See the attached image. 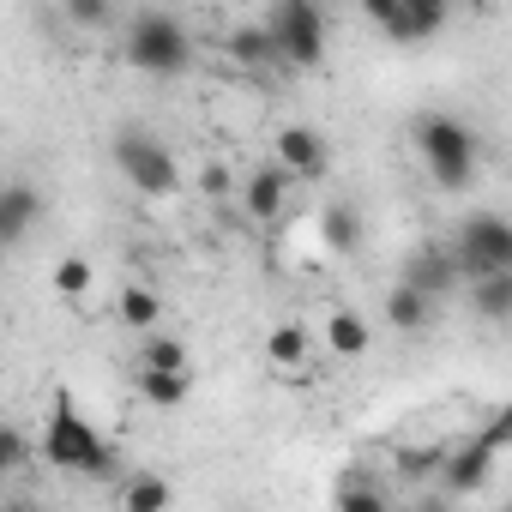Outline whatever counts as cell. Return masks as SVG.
<instances>
[{
	"instance_id": "4",
	"label": "cell",
	"mask_w": 512,
	"mask_h": 512,
	"mask_svg": "<svg viewBox=\"0 0 512 512\" xmlns=\"http://www.w3.org/2000/svg\"><path fill=\"white\" fill-rule=\"evenodd\" d=\"M115 169H121L145 199L181 193V163H175V151H169L157 133H145V127H121V133H115Z\"/></svg>"
},
{
	"instance_id": "5",
	"label": "cell",
	"mask_w": 512,
	"mask_h": 512,
	"mask_svg": "<svg viewBox=\"0 0 512 512\" xmlns=\"http://www.w3.org/2000/svg\"><path fill=\"white\" fill-rule=\"evenodd\" d=\"M452 247H458L464 284L494 278V272H512V217H500V211H470Z\"/></svg>"
},
{
	"instance_id": "6",
	"label": "cell",
	"mask_w": 512,
	"mask_h": 512,
	"mask_svg": "<svg viewBox=\"0 0 512 512\" xmlns=\"http://www.w3.org/2000/svg\"><path fill=\"white\" fill-rule=\"evenodd\" d=\"M272 43L284 67H320L326 61V13L320 0H278L272 7Z\"/></svg>"
},
{
	"instance_id": "14",
	"label": "cell",
	"mask_w": 512,
	"mask_h": 512,
	"mask_svg": "<svg viewBox=\"0 0 512 512\" xmlns=\"http://www.w3.org/2000/svg\"><path fill=\"white\" fill-rule=\"evenodd\" d=\"M320 241H326L332 253H356V247H362V211L344 205V199L326 205V211H320Z\"/></svg>"
},
{
	"instance_id": "12",
	"label": "cell",
	"mask_w": 512,
	"mask_h": 512,
	"mask_svg": "<svg viewBox=\"0 0 512 512\" xmlns=\"http://www.w3.org/2000/svg\"><path fill=\"white\" fill-rule=\"evenodd\" d=\"M272 151H278V163H284L296 181H314V175H326V157H332V151H326V139H320L314 127H284Z\"/></svg>"
},
{
	"instance_id": "11",
	"label": "cell",
	"mask_w": 512,
	"mask_h": 512,
	"mask_svg": "<svg viewBox=\"0 0 512 512\" xmlns=\"http://www.w3.org/2000/svg\"><path fill=\"white\" fill-rule=\"evenodd\" d=\"M37 217H43V193L31 181H7V187H0V241H7V247H25Z\"/></svg>"
},
{
	"instance_id": "25",
	"label": "cell",
	"mask_w": 512,
	"mask_h": 512,
	"mask_svg": "<svg viewBox=\"0 0 512 512\" xmlns=\"http://www.w3.org/2000/svg\"><path fill=\"white\" fill-rule=\"evenodd\" d=\"M404 7H410V31H416V37H440L452 0H404Z\"/></svg>"
},
{
	"instance_id": "22",
	"label": "cell",
	"mask_w": 512,
	"mask_h": 512,
	"mask_svg": "<svg viewBox=\"0 0 512 512\" xmlns=\"http://www.w3.org/2000/svg\"><path fill=\"white\" fill-rule=\"evenodd\" d=\"M49 284H55V296H67V302H79L91 284H97V266L85 260V253H67V260L49 272Z\"/></svg>"
},
{
	"instance_id": "29",
	"label": "cell",
	"mask_w": 512,
	"mask_h": 512,
	"mask_svg": "<svg viewBox=\"0 0 512 512\" xmlns=\"http://www.w3.org/2000/svg\"><path fill=\"white\" fill-rule=\"evenodd\" d=\"M440 464H446V446H416V452H404V476H440Z\"/></svg>"
},
{
	"instance_id": "2",
	"label": "cell",
	"mask_w": 512,
	"mask_h": 512,
	"mask_svg": "<svg viewBox=\"0 0 512 512\" xmlns=\"http://www.w3.org/2000/svg\"><path fill=\"white\" fill-rule=\"evenodd\" d=\"M410 133H416V151H422V169L434 175V187L464 193L476 175V133L458 115H416Z\"/></svg>"
},
{
	"instance_id": "26",
	"label": "cell",
	"mask_w": 512,
	"mask_h": 512,
	"mask_svg": "<svg viewBox=\"0 0 512 512\" xmlns=\"http://www.w3.org/2000/svg\"><path fill=\"white\" fill-rule=\"evenodd\" d=\"M109 13H115V0H67V19H73L79 31H103Z\"/></svg>"
},
{
	"instance_id": "10",
	"label": "cell",
	"mask_w": 512,
	"mask_h": 512,
	"mask_svg": "<svg viewBox=\"0 0 512 512\" xmlns=\"http://www.w3.org/2000/svg\"><path fill=\"white\" fill-rule=\"evenodd\" d=\"M434 314H440V296H428L422 284L398 278V284L386 290V326H392V332L416 338V332H428V326H434Z\"/></svg>"
},
{
	"instance_id": "21",
	"label": "cell",
	"mask_w": 512,
	"mask_h": 512,
	"mask_svg": "<svg viewBox=\"0 0 512 512\" xmlns=\"http://www.w3.org/2000/svg\"><path fill=\"white\" fill-rule=\"evenodd\" d=\"M169 500H175V488H169L163 476H151V470H139V476L121 488V506H127V512H163Z\"/></svg>"
},
{
	"instance_id": "28",
	"label": "cell",
	"mask_w": 512,
	"mask_h": 512,
	"mask_svg": "<svg viewBox=\"0 0 512 512\" xmlns=\"http://www.w3.org/2000/svg\"><path fill=\"white\" fill-rule=\"evenodd\" d=\"M193 187H199V193H205V199H229V193H241V181H235V175H229V169H223V163H205V169H199V181H193Z\"/></svg>"
},
{
	"instance_id": "17",
	"label": "cell",
	"mask_w": 512,
	"mask_h": 512,
	"mask_svg": "<svg viewBox=\"0 0 512 512\" xmlns=\"http://www.w3.org/2000/svg\"><path fill=\"white\" fill-rule=\"evenodd\" d=\"M115 314H121V326H127V332H157V320H163V302H157V290H145V284H127V290H121V302H115Z\"/></svg>"
},
{
	"instance_id": "24",
	"label": "cell",
	"mask_w": 512,
	"mask_h": 512,
	"mask_svg": "<svg viewBox=\"0 0 512 512\" xmlns=\"http://www.w3.org/2000/svg\"><path fill=\"white\" fill-rule=\"evenodd\" d=\"M338 512H386V488L380 482H362V476H350V482H338Z\"/></svg>"
},
{
	"instance_id": "1",
	"label": "cell",
	"mask_w": 512,
	"mask_h": 512,
	"mask_svg": "<svg viewBox=\"0 0 512 512\" xmlns=\"http://www.w3.org/2000/svg\"><path fill=\"white\" fill-rule=\"evenodd\" d=\"M43 464L49 470H67V476H115L121 470V452L79 416V404H73V392L67 386H55V398H49V422H43Z\"/></svg>"
},
{
	"instance_id": "31",
	"label": "cell",
	"mask_w": 512,
	"mask_h": 512,
	"mask_svg": "<svg viewBox=\"0 0 512 512\" xmlns=\"http://www.w3.org/2000/svg\"><path fill=\"white\" fill-rule=\"evenodd\" d=\"M470 7H482V0H470Z\"/></svg>"
},
{
	"instance_id": "18",
	"label": "cell",
	"mask_w": 512,
	"mask_h": 512,
	"mask_svg": "<svg viewBox=\"0 0 512 512\" xmlns=\"http://www.w3.org/2000/svg\"><path fill=\"white\" fill-rule=\"evenodd\" d=\"M470 308H476V320H512V272L476 278L470 284Z\"/></svg>"
},
{
	"instance_id": "30",
	"label": "cell",
	"mask_w": 512,
	"mask_h": 512,
	"mask_svg": "<svg viewBox=\"0 0 512 512\" xmlns=\"http://www.w3.org/2000/svg\"><path fill=\"white\" fill-rule=\"evenodd\" d=\"M482 440H488L494 452H512V404H500V410L488 416V428H482Z\"/></svg>"
},
{
	"instance_id": "7",
	"label": "cell",
	"mask_w": 512,
	"mask_h": 512,
	"mask_svg": "<svg viewBox=\"0 0 512 512\" xmlns=\"http://www.w3.org/2000/svg\"><path fill=\"white\" fill-rule=\"evenodd\" d=\"M290 169L272 157V163H260V169H247L241 175V211L253 217V223H278L284 217V205H290Z\"/></svg>"
},
{
	"instance_id": "20",
	"label": "cell",
	"mask_w": 512,
	"mask_h": 512,
	"mask_svg": "<svg viewBox=\"0 0 512 512\" xmlns=\"http://www.w3.org/2000/svg\"><path fill=\"white\" fill-rule=\"evenodd\" d=\"M266 356H272V368H308V332L296 326V320H284V326H272V338H266Z\"/></svg>"
},
{
	"instance_id": "27",
	"label": "cell",
	"mask_w": 512,
	"mask_h": 512,
	"mask_svg": "<svg viewBox=\"0 0 512 512\" xmlns=\"http://www.w3.org/2000/svg\"><path fill=\"white\" fill-rule=\"evenodd\" d=\"M25 464H31L25 434H19V428H0V476H13V470H25Z\"/></svg>"
},
{
	"instance_id": "16",
	"label": "cell",
	"mask_w": 512,
	"mask_h": 512,
	"mask_svg": "<svg viewBox=\"0 0 512 512\" xmlns=\"http://www.w3.org/2000/svg\"><path fill=\"white\" fill-rule=\"evenodd\" d=\"M326 344H332V356H368L374 332H368V320H362L356 308H338V314L326 320Z\"/></svg>"
},
{
	"instance_id": "13",
	"label": "cell",
	"mask_w": 512,
	"mask_h": 512,
	"mask_svg": "<svg viewBox=\"0 0 512 512\" xmlns=\"http://www.w3.org/2000/svg\"><path fill=\"white\" fill-rule=\"evenodd\" d=\"M133 386L151 410H181L193 398V368H133Z\"/></svg>"
},
{
	"instance_id": "15",
	"label": "cell",
	"mask_w": 512,
	"mask_h": 512,
	"mask_svg": "<svg viewBox=\"0 0 512 512\" xmlns=\"http://www.w3.org/2000/svg\"><path fill=\"white\" fill-rule=\"evenodd\" d=\"M229 61H235V67H266V61H278L272 25H235V31H229Z\"/></svg>"
},
{
	"instance_id": "8",
	"label": "cell",
	"mask_w": 512,
	"mask_h": 512,
	"mask_svg": "<svg viewBox=\"0 0 512 512\" xmlns=\"http://www.w3.org/2000/svg\"><path fill=\"white\" fill-rule=\"evenodd\" d=\"M494 446L476 434V440H464L458 452H446V464H440V488L452 494V500H464V494H476L482 482H488V470H494Z\"/></svg>"
},
{
	"instance_id": "3",
	"label": "cell",
	"mask_w": 512,
	"mask_h": 512,
	"mask_svg": "<svg viewBox=\"0 0 512 512\" xmlns=\"http://www.w3.org/2000/svg\"><path fill=\"white\" fill-rule=\"evenodd\" d=\"M121 49H127V67H139L151 79H181L193 67V37H187V25L175 13H139L127 25Z\"/></svg>"
},
{
	"instance_id": "9",
	"label": "cell",
	"mask_w": 512,
	"mask_h": 512,
	"mask_svg": "<svg viewBox=\"0 0 512 512\" xmlns=\"http://www.w3.org/2000/svg\"><path fill=\"white\" fill-rule=\"evenodd\" d=\"M404 278L410 284H422L428 296H452L458 284H464V266H458V247H416L410 260H404Z\"/></svg>"
},
{
	"instance_id": "19",
	"label": "cell",
	"mask_w": 512,
	"mask_h": 512,
	"mask_svg": "<svg viewBox=\"0 0 512 512\" xmlns=\"http://www.w3.org/2000/svg\"><path fill=\"white\" fill-rule=\"evenodd\" d=\"M133 368H193V356H187V344L169 338V332H139V356H133Z\"/></svg>"
},
{
	"instance_id": "23",
	"label": "cell",
	"mask_w": 512,
	"mask_h": 512,
	"mask_svg": "<svg viewBox=\"0 0 512 512\" xmlns=\"http://www.w3.org/2000/svg\"><path fill=\"white\" fill-rule=\"evenodd\" d=\"M362 13H368L374 31H386L392 43H416V31H410V7H404V0H362Z\"/></svg>"
}]
</instances>
